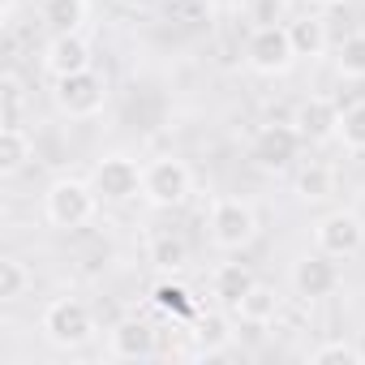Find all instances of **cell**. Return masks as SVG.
Wrapping results in <instances>:
<instances>
[{
	"label": "cell",
	"instance_id": "6da1fadb",
	"mask_svg": "<svg viewBox=\"0 0 365 365\" xmlns=\"http://www.w3.org/2000/svg\"><path fill=\"white\" fill-rule=\"evenodd\" d=\"M95 211H99V194H95L91 180H82V176H56L48 185V194H43V215L61 232L86 228L95 220Z\"/></svg>",
	"mask_w": 365,
	"mask_h": 365
},
{
	"label": "cell",
	"instance_id": "7a4b0ae2",
	"mask_svg": "<svg viewBox=\"0 0 365 365\" xmlns=\"http://www.w3.org/2000/svg\"><path fill=\"white\" fill-rule=\"evenodd\" d=\"M39 331H43V339H48L52 348L73 352V348H86V344L95 339L99 322H95V314H91L86 301H78V297H56V301H48V309H43V318H39Z\"/></svg>",
	"mask_w": 365,
	"mask_h": 365
},
{
	"label": "cell",
	"instance_id": "3957f363",
	"mask_svg": "<svg viewBox=\"0 0 365 365\" xmlns=\"http://www.w3.org/2000/svg\"><path fill=\"white\" fill-rule=\"evenodd\" d=\"M194 194V172L185 159L176 155H159L146 163L142 172V202L155 211H172V207H185Z\"/></svg>",
	"mask_w": 365,
	"mask_h": 365
},
{
	"label": "cell",
	"instance_id": "277c9868",
	"mask_svg": "<svg viewBox=\"0 0 365 365\" xmlns=\"http://www.w3.org/2000/svg\"><path fill=\"white\" fill-rule=\"evenodd\" d=\"M207 232H211V245L215 250L241 254L258 237V211L245 198H215L211 202V215H207Z\"/></svg>",
	"mask_w": 365,
	"mask_h": 365
},
{
	"label": "cell",
	"instance_id": "5b68a950",
	"mask_svg": "<svg viewBox=\"0 0 365 365\" xmlns=\"http://www.w3.org/2000/svg\"><path fill=\"white\" fill-rule=\"evenodd\" d=\"M52 99L61 108V116L69 120H91L108 108V78L99 69H82L69 78H52Z\"/></svg>",
	"mask_w": 365,
	"mask_h": 365
},
{
	"label": "cell",
	"instance_id": "8992f818",
	"mask_svg": "<svg viewBox=\"0 0 365 365\" xmlns=\"http://www.w3.org/2000/svg\"><path fill=\"white\" fill-rule=\"evenodd\" d=\"M142 172L146 168L138 159H129V155H103L91 168V185H95L99 202L125 207V202H138L142 198Z\"/></svg>",
	"mask_w": 365,
	"mask_h": 365
},
{
	"label": "cell",
	"instance_id": "52a82bcc",
	"mask_svg": "<svg viewBox=\"0 0 365 365\" xmlns=\"http://www.w3.org/2000/svg\"><path fill=\"white\" fill-rule=\"evenodd\" d=\"M245 65L262 78H284L292 65H297V48L288 39V26L275 22V26H254L250 39H245Z\"/></svg>",
	"mask_w": 365,
	"mask_h": 365
},
{
	"label": "cell",
	"instance_id": "ba28073f",
	"mask_svg": "<svg viewBox=\"0 0 365 365\" xmlns=\"http://www.w3.org/2000/svg\"><path fill=\"white\" fill-rule=\"evenodd\" d=\"M314 245L331 258H352L365 250V224L356 211H331L314 224Z\"/></svg>",
	"mask_w": 365,
	"mask_h": 365
},
{
	"label": "cell",
	"instance_id": "9c48e42d",
	"mask_svg": "<svg viewBox=\"0 0 365 365\" xmlns=\"http://www.w3.org/2000/svg\"><path fill=\"white\" fill-rule=\"evenodd\" d=\"M288 284L301 301H322V297H335L339 292V267L331 254H301L288 271Z\"/></svg>",
	"mask_w": 365,
	"mask_h": 365
},
{
	"label": "cell",
	"instance_id": "30bf717a",
	"mask_svg": "<svg viewBox=\"0 0 365 365\" xmlns=\"http://www.w3.org/2000/svg\"><path fill=\"white\" fill-rule=\"evenodd\" d=\"M301 155V133L288 125H262L254 133V146H250V159L262 168V172H288Z\"/></svg>",
	"mask_w": 365,
	"mask_h": 365
},
{
	"label": "cell",
	"instance_id": "8fae6325",
	"mask_svg": "<svg viewBox=\"0 0 365 365\" xmlns=\"http://www.w3.org/2000/svg\"><path fill=\"white\" fill-rule=\"evenodd\" d=\"M292 129H297L301 142H309V146L335 142V138H339V108H335L331 99H322V95H309V99L297 103V112H292Z\"/></svg>",
	"mask_w": 365,
	"mask_h": 365
},
{
	"label": "cell",
	"instance_id": "7c38bea8",
	"mask_svg": "<svg viewBox=\"0 0 365 365\" xmlns=\"http://www.w3.org/2000/svg\"><path fill=\"white\" fill-rule=\"evenodd\" d=\"M159 352V335L146 318H120L108 331V356L112 361H150Z\"/></svg>",
	"mask_w": 365,
	"mask_h": 365
},
{
	"label": "cell",
	"instance_id": "4fadbf2b",
	"mask_svg": "<svg viewBox=\"0 0 365 365\" xmlns=\"http://www.w3.org/2000/svg\"><path fill=\"white\" fill-rule=\"evenodd\" d=\"M43 69L52 78H69V73H82V69H95V52H91V39L82 31H69V35H52L48 48H43Z\"/></svg>",
	"mask_w": 365,
	"mask_h": 365
},
{
	"label": "cell",
	"instance_id": "5bb4252c",
	"mask_svg": "<svg viewBox=\"0 0 365 365\" xmlns=\"http://www.w3.org/2000/svg\"><path fill=\"white\" fill-rule=\"evenodd\" d=\"M279 309H284V292H279L275 284H262V279L232 305V314H237L245 327H271V322L279 318Z\"/></svg>",
	"mask_w": 365,
	"mask_h": 365
},
{
	"label": "cell",
	"instance_id": "9a60e30c",
	"mask_svg": "<svg viewBox=\"0 0 365 365\" xmlns=\"http://www.w3.org/2000/svg\"><path fill=\"white\" fill-rule=\"evenodd\" d=\"M228 344H232L228 318H224L220 309H211V314L198 318V331H194V348H190V356H194V361H215V356L228 352Z\"/></svg>",
	"mask_w": 365,
	"mask_h": 365
},
{
	"label": "cell",
	"instance_id": "2e32d148",
	"mask_svg": "<svg viewBox=\"0 0 365 365\" xmlns=\"http://www.w3.org/2000/svg\"><path fill=\"white\" fill-rule=\"evenodd\" d=\"M39 22L52 35L82 31L91 22V0H39Z\"/></svg>",
	"mask_w": 365,
	"mask_h": 365
},
{
	"label": "cell",
	"instance_id": "e0dca14e",
	"mask_svg": "<svg viewBox=\"0 0 365 365\" xmlns=\"http://www.w3.org/2000/svg\"><path fill=\"white\" fill-rule=\"evenodd\" d=\"M258 279H254V271L245 267V262H220L215 271H211V297L220 301V305H237L250 288H254Z\"/></svg>",
	"mask_w": 365,
	"mask_h": 365
},
{
	"label": "cell",
	"instance_id": "ac0fdd59",
	"mask_svg": "<svg viewBox=\"0 0 365 365\" xmlns=\"http://www.w3.org/2000/svg\"><path fill=\"white\" fill-rule=\"evenodd\" d=\"M292 190H297V198H301V202H327V198L335 194V168H331V163H322V159L301 163V168H297V176H292Z\"/></svg>",
	"mask_w": 365,
	"mask_h": 365
},
{
	"label": "cell",
	"instance_id": "d6986e66",
	"mask_svg": "<svg viewBox=\"0 0 365 365\" xmlns=\"http://www.w3.org/2000/svg\"><path fill=\"white\" fill-rule=\"evenodd\" d=\"M288 39H292V48H297V61H318V56H327V48H331L327 22L314 18V14L288 22Z\"/></svg>",
	"mask_w": 365,
	"mask_h": 365
},
{
	"label": "cell",
	"instance_id": "ffe728a7",
	"mask_svg": "<svg viewBox=\"0 0 365 365\" xmlns=\"http://www.w3.org/2000/svg\"><path fill=\"white\" fill-rule=\"evenodd\" d=\"M146 258L155 262V271H163V275H180L190 267V245L180 241L176 232H155L150 241H146Z\"/></svg>",
	"mask_w": 365,
	"mask_h": 365
},
{
	"label": "cell",
	"instance_id": "44dd1931",
	"mask_svg": "<svg viewBox=\"0 0 365 365\" xmlns=\"http://www.w3.org/2000/svg\"><path fill=\"white\" fill-rule=\"evenodd\" d=\"M35 159V142L26 129H0V176H18Z\"/></svg>",
	"mask_w": 365,
	"mask_h": 365
},
{
	"label": "cell",
	"instance_id": "7402d4cb",
	"mask_svg": "<svg viewBox=\"0 0 365 365\" xmlns=\"http://www.w3.org/2000/svg\"><path fill=\"white\" fill-rule=\"evenodd\" d=\"M22 116H26L22 78L18 73H5V78H0V129H22Z\"/></svg>",
	"mask_w": 365,
	"mask_h": 365
},
{
	"label": "cell",
	"instance_id": "603a6c76",
	"mask_svg": "<svg viewBox=\"0 0 365 365\" xmlns=\"http://www.w3.org/2000/svg\"><path fill=\"white\" fill-rule=\"evenodd\" d=\"M31 284H35V275L22 258H14V254L0 258V301H22L31 292Z\"/></svg>",
	"mask_w": 365,
	"mask_h": 365
},
{
	"label": "cell",
	"instance_id": "cb8c5ba5",
	"mask_svg": "<svg viewBox=\"0 0 365 365\" xmlns=\"http://www.w3.org/2000/svg\"><path fill=\"white\" fill-rule=\"evenodd\" d=\"M335 73L348 82H365V35H348L335 48Z\"/></svg>",
	"mask_w": 365,
	"mask_h": 365
},
{
	"label": "cell",
	"instance_id": "d4e9b609",
	"mask_svg": "<svg viewBox=\"0 0 365 365\" xmlns=\"http://www.w3.org/2000/svg\"><path fill=\"white\" fill-rule=\"evenodd\" d=\"M365 352L352 339H327L318 348H309V365H361Z\"/></svg>",
	"mask_w": 365,
	"mask_h": 365
},
{
	"label": "cell",
	"instance_id": "484cf974",
	"mask_svg": "<svg viewBox=\"0 0 365 365\" xmlns=\"http://www.w3.org/2000/svg\"><path fill=\"white\" fill-rule=\"evenodd\" d=\"M339 142L352 155H365V99H356L339 112Z\"/></svg>",
	"mask_w": 365,
	"mask_h": 365
},
{
	"label": "cell",
	"instance_id": "4316f807",
	"mask_svg": "<svg viewBox=\"0 0 365 365\" xmlns=\"http://www.w3.org/2000/svg\"><path fill=\"white\" fill-rule=\"evenodd\" d=\"M211 14H215L211 0H168V18L180 26H202L211 22Z\"/></svg>",
	"mask_w": 365,
	"mask_h": 365
},
{
	"label": "cell",
	"instance_id": "83f0119b",
	"mask_svg": "<svg viewBox=\"0 0 365 365\" xmlns=\"http://www.w3.org/2000/svg\"><path fill=\"white\" fill-rule=\"evenodd\" d=\"M250 22H254V26H275V22H284V0H254V5H250Z\"/></svg>",
	"mask_w": 365,
	"mask_h": 365
},
{
	"label": "cell",
	"instance_id": "f1b7e54d",
	"mask_svg": "<svg viewBox=\"0 0 365 365\" xmlns=\"http://www.w3.org/2000/svg\"><path fill=\"white\" fill-rule=\"evenodd\" d=\"M155 301H159L163 309H190V305H185V292H180V288H168V284L155 292Z\"/></svg>",
	"mask_w": 365,
	"mask_h": 365
},
{
	"label": "cell",
	"instance_id": "f546056e",
	"mask_svg": "<svg viewBox=\"0 0 365 365\" xmlns=\"http://www.w3.org/2000/svg\"><path fill=\"white\" fill-rule=\"evenodd\" d=\"M116 5H120V9H129V14H142V9H150V5H155V0H116Z\"/></svg>",
	"mask_w": 365,
	"mask_h": 365
},
{
	"label": "cell",
	"instance_id": "4dcf8cb0",
	"mask_svg": "<svg viewBox=\"0 0 365 365\" xmlns=\"http://www.w3.org/2000/svg\"><path fill=\"white\" fill-rule=\"evenodd\" d=\"M309 5H314V9H339L344 0H309Z\"/></svg>",
	"mask_w": 365,
	"mask_h": 365
}]
</instances>
